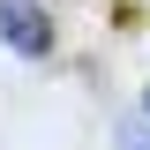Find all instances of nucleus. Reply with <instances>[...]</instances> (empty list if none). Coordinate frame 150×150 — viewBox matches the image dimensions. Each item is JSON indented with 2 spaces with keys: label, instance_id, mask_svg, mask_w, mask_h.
Wrapping results in <instances>:
<instances>
[{
  "label": "nucleus",
  "instance_id": "3",
  "mask_svg": "<svg viewBox=\"0 0 150 150\" xmlns=\"http://www.w3.org/2000/svg\"><path fill=\"white\" fill-rule=\"evenodd\" d=\"M143 112H150V90H143Z\"/></svg>",
  "mask_w": 150,
  "mask_h": 150
},
{
  "label": "nucleus",
  "instance_id": "2",
  "mask_svg": "<svg viewBox=\"0 0 150 150\" xmlns=\"http://www.w3.org/2000/svg\"><path fill=\"white\" fill-rule=\"evenodd\" d=\"M120 150H150V120H128L120 128Z\"/></svg>",
  "mask_w": 150,
  "mask_h": 150
},
{
  "label": "nucleus",
  "instance_id": "1",
  "mask_svg": "<svg viewBox=\"0 0 150 150\" xmlns=\"http://www.w3.org/2000/svg\"><path fill=\"white\" fill-rule=\"evenodd\" d=\"M0 38L15 45L23 60H45L53 53V15H45L38 0H0Z\"/></svg>",
  "mask_w": 150,
  "mask_h": 150
}]
</instances>
